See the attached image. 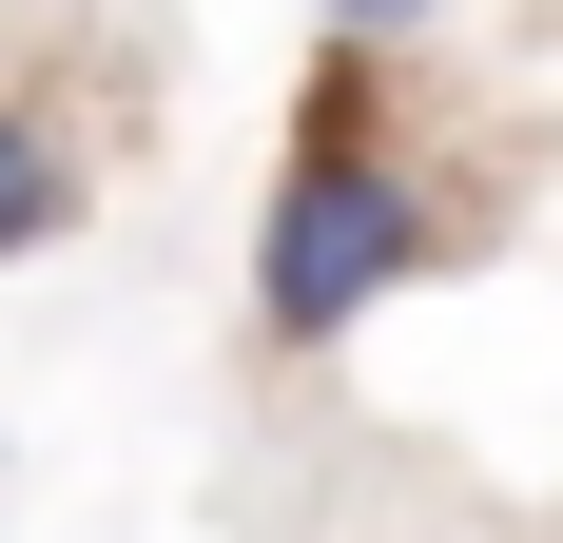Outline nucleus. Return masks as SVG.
Listing matches in <instances>:
<instances>
[{"mask_svg":"<svg viewBox=\"0 0 563 543\" xmlns=\"http://www.w3.org/2000/svg\"><path fill=\"white\" fill-rule=\"evenodd\" d=\"M428 253H448V195H428L408 136H389V58L311 40L273 214H253V350H350L389 291H428Z\"/></svg>","mask_w":563,"mask_h":543,"instance_id":"1","label":"nucleus"},{"mask_svg":"<svg viewBox=\"0 0 563 543\" xmlns=\"http://www.w3.org/2000/svg\"><path fill=\"white\" fill-rule=\"evenodd\" d=\"M78 195H98V175H78V136H58L40 98H0V272L58 253V233H78Z\"/></svg>","mask_w":563,"mask_h":543,"instance_id":"2","label":"nucleus"},{"mask_svg":"<svg viewBox=\"0 0 563 543\" xmlns=\"http://www.w3.org/2000/svg\"><path fill=\"white\" fill-rule=\"evenodd\" d=\"M428 20H448V0H311V40H350V58H408Z\"/></svg>","mask_w":563,"mask_h":543,"instance_id":"3","label":"nucleus"}]
</instances>
